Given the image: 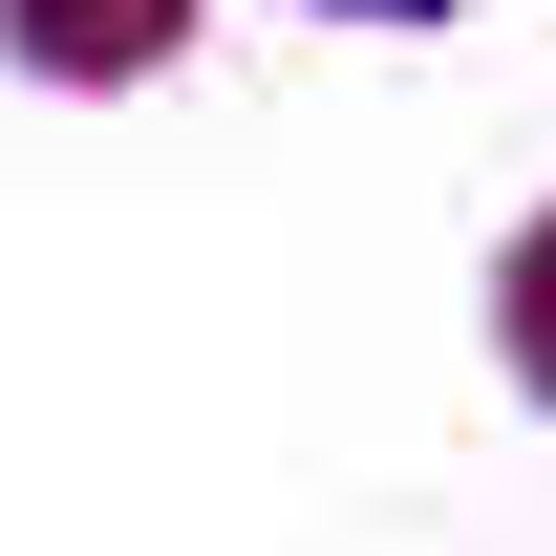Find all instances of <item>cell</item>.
Wrapping results in <instances>:
<instances>
[{
	"label": "cell",
	"instance_id": "1",
	"mask_svg": "<svg viewBox=\"0 0 556 556\" xmlns=\"http://www.w3.org/2000/svg\"><path fill=\"white\" fill-rule=\"evenodd\" d=\"M22 43H43V65H150L172 0H22Z\"/></svg>",
	"mask_w": 556,
	"mask_h": 556
},
{
	"label": "cell",
	"instance_id": "2",
	"mask_svg": "<svg viewBox=\"0 0 556 556\" xmlns=\"http://www.w3.org/2000/svg\"><path fill=\"white\" fill-rule=\"evenodd\" d=\"M514 364H535V386H556V214H535V236H514Z\"/></svg>",
	"mask_w": 556,
	"mask_h": 556
},
{
	"label": "cell",
	"instance_id": "3",
	"mask_svg": "<svg viewBox=\"0 0 556 556\" xmlns=\"http://www.w3.org/2000/svg\"><path fill=\"white\" fill-rule=\"evenodd\" d=\"M321 22H450V0H321Z\"/></svg>",
	"mask_w": 556,
	"mask_h": 556
}]
</instances>
